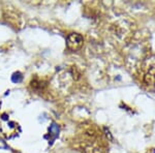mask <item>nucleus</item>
Segmentation results:
<instances>
[{
    "label": "nucleus",
    "mask_w": 155,
    "mask_h": 153,
    "mask_svg": "<svg viewBox=\"0 0 155 153\" xmlns=\"http://www.w3.org/2000/svg\"><path fill=\"white\" fill-rule=\"evenodd\" d=\"M22 79H23V76L21 75V72H15L12 77V80L14 83H20L22 81Z\"/></svg>",
    "instance_id": "obj_3"
},
{
    "label": "nucleus",
    "mask_w": 155,
    "mask_h": 153,
    "mask_svg": "<svg viewBox=\"0 0 155 153\" xmlns=\"http://www.w3.org/2000/svg\"><path fill=\"white\" fill-rule=\"evenodd\" d=\"M83 36L79 33H71L66 38V46L71 51H78L83 46Z\"/></svg>",
    "instance_id": "obj_1"
},
{
    "label": "nucleus",
    "mask_w": 155,
    "mask_h": 153,
    "mask_svg": "<svg viewBox=\"0 0 155 153\" xmlns=\"http://www.w3.org/2000/svg\"><path fill=\"white\" fill-rule=\"evenodd\" d=\"M50 131H51L53 135H57V134H58V131H59L58 126H57L56 124H53V125L51 126V128H50Z\"/></svg>",
    "instance_id": "obj_4"
},
{
    "label": "nucleus",
    "mask_w": 155,
    "mask_h": 153,
    "mask_svg": "<svg viewBox=\"0 0 155 153\" xmlns=\"http://www.w3.org/2000/svg\"><path fill=\"white\" fill-rule=\"evenodd\" d=\"M144 82L146 83L147 85H151V86H154L155 85V67H152L150 68L147 74L144 76Z\"/></svg>",
    "instance_id": "obj_2"
}]
</instances>
